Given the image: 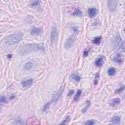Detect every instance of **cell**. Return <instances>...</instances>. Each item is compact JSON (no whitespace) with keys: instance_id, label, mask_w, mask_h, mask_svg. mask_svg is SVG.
<instances>
[{"instance_id":"cell-15","label":"cell","mask_w":125,"mask_h":125,"mask_svg":"<svg viewBox=\"0 0 125 125\" xmlns=\"http://www.w3.org/2000/svg\"><path fill=\"white\" fill-rule=\"evenodd\" d=\"M110 123H113V124H115V125L119 124V123H120V116H117V115L113 116V118H111V120H110Z\"/></svg>"},{"instance_id":"cell-3","label":"cell","mask_w":125,"mask_h":125,"mask_svg":"<svg viewBox=\"0 0 125 125\" xmlns=\"http://www.w3.org/2000/svg\"><path fill=\"white\" fill-rule=\"evenodd\" d=\"M63 91H64V87H62V88H61V89L59 90V91L57 92V93L54 95V97H53V99L51 100V102H49L48 104H46V105H45L44 108H43V111H45V110H46V109H47V108L49 107V105H50V104L54 103V102H57V101L59 100V98L61 97V94H62V92H63Z\"/></svg>"},{"instance_id":"cell-13","label":"cell","mask_w":125,"mask_h":125,"mask_svg":"<svg viewBox=\"0 0 125 125\" xmlns=\"http://www.w3.org/2000/svg\"><path fill=\"white\" fill-rule=\"evenodd\" d=\"M97 13H98V11H97V9L94 8V7H91V8L88 9V15H89L90 17H94V16H96V15H97Z\"/></svg>"},{"instance_id":"cell-18","label":"cell","mask_w":125,"mask_h":125,"mask_svg":"<svg viewBox=\"0 0 125 125\" xmlns=\"http://www.w3.org/2000/svg\"><path fill=\"white\" fill-rule=\"evenodd\" d=\"M72 15H73V16H78V17H82V12L79 9L75 8L73 10V12H72Z\"/></svg>"},{"instance_id":"cell-19","label":"cell","mask_w":125,"mask_h":125,"mask_svg":"<svg viewBox=\"0 0 125 125\" xmlns=\"http://www.w3.org/2000/svg\"><path fill=\"white\" fill-rule=\"evenodd\" d=\"M115 72H116V69H115L114 68H109V70H108V73H109V76L114 75V74H115Z\"/></svg>"},{"instance_id":"cell-14","label":"cell","mask_w":125,"mask_h":125,"mask_svg":"<svg viewBox=\"0 0 125 125\" xmlns=\"http://www.w3.org/2000/svg\"><path fill=\"white\" fill-rule=\"evenodd\" d=\"M119 104H120V99H118V98H115V99H113V100H111L110 103H109V105L111 107H116Z\"/></svg>"},{"instance_id":"cell-11","label":"cell","mask_w":125,"mask_h":125,"mask_svg":"<svg viewBox=\"0 0 125 125\" xmlns=\"http://www.w3.org/2000/svg\"><path fill=\"white\" fill-rule=\"evenodd\" d=\"M121 42V38L119 35H117L114 39H113V47L114 48H117V47H119V43Z\"/></svg>"},{"instance_id":"cell-8","label":"cell","mask_w":125,"mask_h":125,"mask_svg":"<svg viewBox=\"0 0 125 125\" xmlns=\"http://www.w3.org/2000/svg\"><path fill=\"white\" fill-rule=\"evenodd\" d=\"M73 44H74V38L73 37H69L68 40H67V42H65V48H67V49H69V48L72 47V46H73Z\"/></svg>"},{"instance_id":"cell-21","label":"cell","mask_w":125,"mask_h":125,"mask_svg":"<svg viewBox=\"0 0 125 125\" xmlns=\"http://www.w3.org/2000/svg\"><path fill=\"white\" fill-rule=\"evenodd\" d=\"M81 93H82V91L81 90H77V92H76V95H75V97H74V102H77L78 101V99L80 98V96H81Z\"/></svg>"},{"instance_id":"cell-4","label":"cell","mask_w":125,"mask_h":125,"mask_svg":"<svg viewBox=\"0 0 125 125\" xmlns=\"http://www.w3.org/2000/svg\"><path fill=\"white\" fill-rule=\"evenodd\" d=\"M50 39H51V43L52 44H56L57 43V39H58V30L55 25H53L51 28V35H50Z\"/></svg>"},{"instance_id":"cell-27","label":"cell","mask_w":125,"mask_h":125,"mask_svg":"<svg viewBox=\"0 0 125 125\" xmlns=\"http://www.w3.org/2000/svg\"><path fill=\"white\" fill-rule=\"evenodd\" d=\"M123 90H124V85H121V86H120V88L116 90V94H119V93H121V92H122Z\"/></svg>"},{"instance_id":"cell-28","label":"cell","mask_w":125,"mask_h":125,"mask_svg":"<svg viewBox=\"0 0 125 125\" xmlns=\"http://www.w3.org/2000/svg\"><path fill=\"white\" fill-rule=\"evenodd\" d=\"M90 50H91V48H88L87 50H84L83 56H84V57H87V56H88V54H89V52H90Z\"/></svg>"},{"instance_id":"cell-25","label":"cell","mask_w":125,"mask_h":125,"mask_svg":"<svg viewBox=\"0 0 125 125\" xmlns=\"http://www.w3.org/2000/svg\"><path fill=\"white\" fill-rule=\"evenodd\" d=\"M14 123H16V124H24V121L21 119V118H17V119L14 120Z\"/></svg>"},{"instance_id":"cell-20","label":"cell","mask_w":125,"mask_h":125,"mask_svg":"<svg viewBox=\"0 0 125 125\" xmlns=\"http://www.w3.org/2000/svg\"><path fill=\"white\" fill-rule=\"evenodd\" d=\"M101 41H102V37H101V36L95 37V38L93 39V43H94V44H97V45L100 44V43H101Z\"/></svg>"},{"instance_id":"cell-1","label":"cell","mask_w":125,"mask_h":125,"mask_svg":"<svg viewBox=\"0 0 125 125\" xmlns=\"http://www.w3.org/2000/svg\"><path fill=\"white\" fill-rule=\"evenodd\" d=\"M45 51V47L42 44H36V43H32V44H25L22 46L19 50V53L21 55H25V54H29L31 52H38Z\"/></svg>"},{"instance_id":"cell-9","label":"cell","mask_w":125,"mask_h":125,"mask_svg":"<svg viewBox=\"0 0 125 125\" xmlns=\"http://www.w3.org/2000/svg\"><path fill=\"white\" fill-rule=\"evenodd\" d=\"M32 82H33V80H32L31 78H29V79H25V80H24V81L22 82V85H23V87H24V88H28V87L31 86Z\"/></svg>"},{"instance_id":"cell-30","label":"cell","mask_w":125,"mask_h":125,"mask_svg":"<svg viewBox=\"0 0 125 125\" xmlns=\"http://www.w3.org/2000/svg\"><path fill=\"white\" fill-rule=\"evenodd\" d=\"M73 93H74V91H73V90H70V91H69V97L72 96V95H73Z\"/></svg>"},{"instance_id":"cell-29","label":"cell","mask_w":125,"mask_h":125,"mask_svg":"<svg viewBox=\"0 0 125 125\" xmlns=\"http://www.w3.org/2000/svg\"><path fill=\"white\" fill-rule=\"evenodd\" d=\"M99 75H100V74H99V73H98V72H97V73H96V76H95V82H94V84H97V83H98V79H99Z\"/></svg>"},{"instance_id":"cell-16","label":"cell","mask_w":125,"mask_h":125,"mask_svg":"<svg viewBox=\"0 0 125 125\" xmlns=\"http://www.w3.org/2000/svg\"><path fill=\"white\" fill-rule=\"evenodd\" d=\"M30 32H31V34H33V35H38V34L41 33V28H32Z\"/></svg>"},{"instance_id":"cell-12","label":"cell","mask_w":125,"mask_h":125,"mask_svg":"<svg viewBox=\"0 0 125 125\" xmlns=\"http://www.w3.org/2000/svg\"><path fill=\"white\" fill-rule=\"evenodd\" d=\"M33 65H34L33 62H28L24 65V70H30L32 68H33Z\"/></svg>"},{"instance_id":"cell-6","label":"cell","mask_w":125,"mask_h":125,"mask_svg":"<svg viewBox=\"0 0 125 125\" xmlns=\"http://www.w3.org/2000/svg\"><path fill=\"white\" fill-rule=\"evenodd\" d=\"M16 96L15 95H11L10 97H8V98H6L5 96H0V109H1V106L3 104H5V103H7V102H9V101H11V100H13Z\"/></svg>"},{"instance_id":"cell-24","label":"cell","mask_w":125,"mask_h":125,"mask_svg":"<svg viewBox=\"0 0 125 125\" xmlns=\"http://www.w3.org/2000/svg\"><path fill=\"white\" fill-rule=\"evenodd\" d=\"M69 120H70V116H67V118H65V119L64 121H62L61 124H62V125H63V124H68Z\"/></svg>"},{"instance_id":"cell-22","label":"cell","mask_w":125,"mask_h":125,"mask_svg":"<svg viewBox=\"0 0 125 125\" xmlns=\"http://www.w3.org/2000/svg\"><path fill=\"white\" fill-rule=\"evenodd\" d=\"M39 4H40V0H34V1L31 2V7H36V6H38Z\"/></svg>"},{"instance_id":"cell-17","label":"cell","mask_w":125,"mask_h":125,"mask_svg":"<svg viewBox=\"0 0 125 125\" xmlns=\"http://www.w3.org/2000/svg\"><path fill=\"white\" fill-rule=\"evenodd\" d=\"M70 78H71L72 80H74L75 82H78V81L81 79L80 75H78V74H76V73H72V74L70 75Z\"/></svg>"},{"instance_id":"cell-10","label":"cell","mask_w":125,"mask_h":125,"mask_svg":"<svg viewBox=\"0 0 125 125\" xmlns=\"http://www.w3.org/2000/svg\"><path fill=\"white\" fill-rule=\"evenodd\" d=\"M113 61L115 63H118V64H122L123 63V56L121 54H116L113 58Z\"/></svg>"},{"instance_id":"cell-7","label":"cell","mask_w":125,"mask_h":125,"mask_svg":"<svg viewBox=\"0 0 125 125\" xmlns=\"http://www.w3.org/2000/svg\"><path fill=\"white\" fill-rule=\"evenodd\" d=\"M105 60H106V58H105L104 56L99 57V58L97 59V60L95 61V65H96V67H98V68L102 67V65H104V63H105Z\"/></svg>"},{"instance_id":"cell-26","label":"cell","mask_w":125,"mask_h":125,"mask_svg":"<svg viewBox=\"0 0 125 125\" xmlns=\"http://www.w3.org/2000/svg\"><path fill=\"white\" fill-rule=\"evenodd\" d=\"M95 123H96L95 120H88V121L85 122V124H86V125H94Z\"/></svg>"},{"instance_id":"cell-2","label":"cell","mask_w":125,"mask_h":125,"mask_svg":"<svg viewBox=\"0 0 125 125\" xmlns=\"http://www.w3.org/2000/svg\"><path fill=\"white\" fill-rule=\"evenodd\" d=\"M22 39H23V33L22 32H17V33L12 34L6 38L4 44H5V46H7V47H12V46L18 44Z\"/></svg>"},{"instance_id":"cell-5","label":"cell","mask_w":125,"mask_h":125,"mask_svg":"<svg viewBox=\"0 0 125 125\" xmlns=\"http://www.w3.org/2000/svg\"><path fill=\"white\" fill-rule=\"evenodd\" d=\"M118 1L117 0H109L108 1V7L110 11H115L116 7H117Z\"/></svg>"},{"instance_id":"cell-23","label":"cell","mask_w":125,"mask_h":125,"mask_svg":"<svg viewBox=\"0 0 125 125\" xmlns=\"http://www.w3.org/2000/svg\"><path fill=\"white\" fill-rule=\"evenodd\" d=\"M90 105H91V103H90L89 101H87V105H86V107H84V109H82V113H86V110H87V109H89Z\"/></svg>"}]
</instances>
